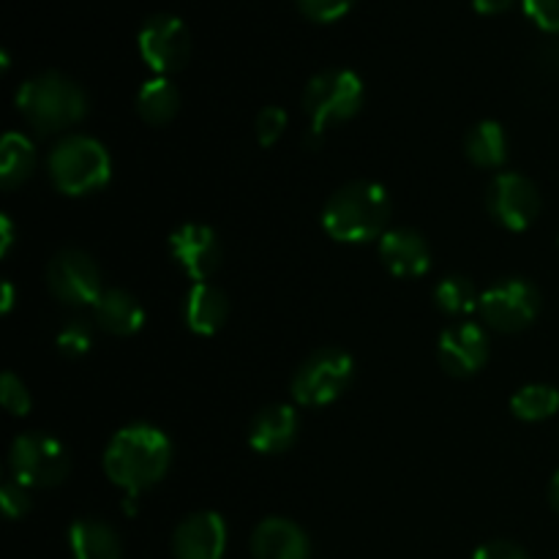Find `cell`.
Listing matches in <instances>:
<instances>
[{"instance_id":"obj_19","label":"cell","mask_w":559,"mask_h":559,"mask_svg":"<svg viewBox=\"0 0 559 559\" xmlns=\"http://www.w3.org/2000/svg\"><path fill=\"white\" fill-rule=\"evenodd\" d=\"M93 317H96V325L102 331L120 338L134 336L145 325V309L126 289H104V295L93 306Z\"/></svg>"},{"instance_id":"obj_14","label":"cell","mask_w":559,"mask_h":559,"mask_svg":"<svg viewBox=\"0 0 559 559\" xmlns=\"http://www.w3.org/2000/svg\"><path fill=\"white\" fill-rule=\"evenodd\" d=\"M224 551H227V524L218 513L197 511L175 527V559H224Z\"/></svg>"},{"instance_id":"obj_30","label":"cell","mask_w":559,"mask_h":559,"mask_svg":"<svg viewBox=\"0 0 559 559\" xmlns=\"http://www.w3.org/2000/svg\"><path fill=\"white\" fill-rule=\"evenodd\" d=\"M0 508H3V516L9 522L25 516L31 511V489L22 486L20 480L9 478L3 486H0Z\"/></svg>"},{"instance_id":"obj_16","label":"cell","mask_w":559,"mask_h":559,"mask_svg":"<svg viewBox=\"0 0 559 559\" xmlns=\"http://www.w3.org/2000/svg\"><path fill=\"white\" fill-rule=\"evenodd\" d=\"M251 557L254 559H309V535L295 522L282 516H271L260 522L251 533Z\"/></svg>"},{"instance_id":"obj_27","label":"cell","mask_w":559,"mask_h":559,"mask_svg":"<svg viewBox=\"0 0 559 559\" xmlns=\"http://www.w3.org/2000/svg\"><path fill=\"white\" fill-rule=\"evenodd\" d=\"M295 3H298V11L306 20L328 25V22H336L344 14H349L355 0H295Z\"/></svg>"},{"instance_id":"obj_32","label":"cell","mask_w":559,"mask_h":559,"mask_svg":"<svg viewBox=\"0 0 559 559\" xmlns=\"http://www.w3.org/2000/svg\"><path fill=\"white\" fill-rule=\"evenodd\" d=\"M473 559H530V555L511 540H491V544L480 546Z\"/></svg>"},{"instance_id":"obj_5","label":"cell","mask_w":559,"mask_h":559,"mask_svg":"<svg viewBox=\"0 0 559 559\" xmlns=\"http://www.w3.org/2000/svg\"><path fill=\"white\" fill-rule=\"evenodd\" d=\"M364 82L349 69H328L309 80L304 93V109L311 120V131L322 134L331 126L355 118L364 107Z\"/></svg>"},{"instance_id":"obj_24","label":"cell","mask_w":559,"mask_h":559,"mask_svg":"<svg viewBox=\"0 0 559 559\" xmlns=\"http://www.w3.org/2000/svg\"><path fill=\"white\" fill-rule=\"evenodd\" d=\"M511 413L524 424H540V420L559 413V391L546 382L519 388L511 399Z\"/></svg>"},{"instance_id":"obj_35","label":"cell","mask_w":559,"mask_h":559,"mask_svg":"<svg viewBox=\"0 0 559 559\" xmlns=\"http://www.w3.org/2000/svg\"><path fill=\"white\" fill-rule=\"evenodd\" d=\"M3 300H0V304H3V314H9L11 311V306H14V284L11 282H3Z\"/></svg>"},{"instance_id":"obj_28","label":"cell","mask_w":559,"mask_h":559,"mask_svg":"<svg viewBox=\"0 0 559 559\" xmlns=\"http://www.w3.org/2000/svg\"><path fill=\"white\" fill-rule=\"evenodd\" d=\"M284 129H287V112H284L282 107H265L260 115H257L254 134L262 147L276 145V142L282 140Z\"/></svg>"},{"instance_id":"obj_21","label":"cell","mask_w":559,"mask_h":559,"mask_svg":"<svg viewBox=\"0 0 559 559\" xmlns=\"http://www.w3.org/2000/svg\"><path fill=\"white\" fill-rule=\"evenodd\" d=\"M464 151L475 167L497 169L506 164L508 158V136L497 120H480L469 129L467 140H464Z\"/></svg>"},{"instance_id":"obj_3","label":"cell","mask_w":559,"mask_h":559,"mask_svg":"<svg viewBox=\"0 0 559 559\" xmlns=\"http://www.w3.org/2000/svg\"><path fill=\"white\" fill-rule=\"evenodd\" d=\"M14 102L38 134H58L87 115L85 91L58 71H44L22 82Z\"/></svg>"},{"instance_id":"obj_11","label":"cell","mask_w":559,"mask_h":559,"mask_svg":"<svg viewBox=\"0 0 559 559\" xmlns=\"http://www.w3.org/2000/svg\"><path fill=\"white\" fill-rule=\"evenodd\" d=\"M486 207L500 227L524 233L540 216V191L519 173H500L486 189Z\"/></svg>"},{"instance_id":"obj_36","label":"cell","mask_w":559,"mask_h":559,"mask_svg":"<svg viewBox=\"0 0 559 559\" xmlns=\"http://www.w3.org/2000/svg\"><path fill=\"white\" fill-rule=\"evenodd\" d=\"M549 506L555 508V513H559V469H557L555 478H551V484H549Z\"/></svg>"},{"instance_id":"obj_31","label":"cell","mask_w":559,"mask_h":559,"mask_svg":"<svg viewBox=\"0 0 559 559\" xmlns=\"http://www.w3.org/2000/svg\"><path fill=\"white\" fill-rule=\"evenodd\" d=\"M524 14L546 33H559V0H522Z\"/></svg>"},{"instance_id":"obj_25","label":"cell","mask_w":559,"mask_h":559,"mask_svg":"<svg viewBox=\"0 0 559 559\" xmlns=\"http://www.w3.org/2000/svg\"><path fill=\"white\" fill-rule=\"evenodd\" d=\"M435 304L442 314L448 317H467L478 311L480 293L469 278L464 276H448L437 284Z\"/></svg>"},{"instance_id":"obj_12","label":"cell","mask_w":559,"mask_h":559,"mask_svg":"<svg viewBox=\"0 0 559 559\" xmlns=\"http://www.w3.org/2000/svg\"><path fill=\"white\" fill-rule=\"evenodd\" d=\"M169 254L194 284L207 282L222 265V243L207 224H183L169 235Z\"/></svg>"},{"instance_id":"obj_6","label":"cell","mask_w":559,"mask_h":559,"mask_svg":"<svg viewBox=\"0 0 559 559\" xmlns=\"http://www.w3.org/2000/svg\"><path fill=\"white\" fill-rule=\"evenodd\" d=\"M355 364L344 349L322 347L311 353L289 382L293 402L300 407H325L336 402L353 382Z\"/></svg>"},{"instance_id":"obj_22","label":"cell","mask_w":559,"mask_h":559,"mask_svg":"<svg viewBox=\"0 0 559 559\" xmlns=\"http://www.w3.org/2000/svg\"><path fill=\"white\" fill-rule=\"evenodd\" d=\"M180 93L169 76H153L136 93V112L145 123L164 126L178 115Z\"/></svg>"},{"instance_id":"obj_7","label":"cell","mask_w":559,"mask_h":559,"mask_svg":"<svg viewBox=\"0 0 559 559\" xmlns=\"http://www.w3.org/2000/svg\"><path fill=\"white\" fill-rule=\"evenodd\" d=\"M69 451L55 437L31 431L11 442L9 469L11 478L20 480L27 489H52L60 486L69 475Z\"/></svg>"},{"instance_id":"obj_23","label":"cell","mask_w":559,"mask_h":559,"mask_svg":"<svg viewBox=\"0 0 559 559\" xmlns=\"http://www.w3.org/2000/svg\"><path fill=\"white\" fill-rule=\"evenodd\" d=\"M36 169V147L20 131H9L0 140V186L3 189H16L25 183Z\"/></svg>"},{"instance_id":"obj_18","label":"cell","mask_w":559,"mask_h":559,"mask_svg":"<svg viewBox=\"0 0 559 559\" xmlns=\"http://www.w3.org/2000/svg\"><path fill=\"white\" fill-rule=\"evenodd\" d=\"M227 317L229 300L224 289H218L211 282L191 284L183 306V320L191 333H197V336H216L227 325Z\"/></svg>"},{"instance_id":"obj_34","label":"cell","mask_w":559,"mask_h":559,"mask_svg":"<svg viewBox=\"0 0 559 559\" xmlns=\"http://www.w3.org/2000/svg\"><path fill=\"white\" fill-rule=\"evenodd\" d=\"M11 246H14V222L9 216H0V254H9Z\"/></svg>"},{"instance_id":"obj_10","label":"cell","mask_w":559,"mask_h":559,"mask_svg":"<svg viewBox=\"0 0 559 559\" xmlns=\"http://www.w3.org/2000/svg\"><path fill=\"white\" fill-rule=\"evenodd\" d=\"M47 287L60 304L96 306L104 295L102 271L91 254L80 249H63L49 260Z\"/></svg>"},{"instance_id":"obj_13","label":"cell","mask_w":559,"mask_h":559,"mask_svg":"<svg viewBox=\"0 0 559 559\" xmlns=\"http://www.w3.org/2000/svg\"><path fill=\"white\" fill-rule=\"evenodd\" d=\"M437 355L451 377H473L489 360V336L475 322H456L442 331Z\"/></svg>"},{"instance_id":"obj_17","label":"cell","mask_w":559,"mask_h":559,"mask_svg":"<svg viewBox=\"0 0 559 559\" xmlns=\"http://www.w3.org/2000/svg\"><path fill=\"white\" fill-rule=\"evenodd\" d=\"M300 420L295 407L289 404H271V407L260 409L249 426V445L251 451L262 453V456H276L293 448L295 437H298Z\"/></svg>"},{"instance_id":"obj_15","label":"cell","mask_w":559,"mask_h":559,"mask_svg":"<svg viewBox=\"0 0 559 559\" xmlns=\"http://www.w3.org/2000/svg\"><path fill=\"white\" fill-rule=\"evenodd\" d=\"M377 254H380L385 271L399 278L426 276L431 267L429 243H426L424 235L407 227L388 229L380 238V243H377Z\"/></svg>"},{"instance_id":"obj_20","label":"cell","mask_w":559,"mask_h":559,"mask_svg":"<svg viewBox=\"0 0 559 559\" xmlns=\"http://www.w3.org/2000/svg\"><path fill=\"white\" fill-rule=\"evenodd\" d=\"M74 559H123V540L98 519H76L69 530Z\"/></svg>"},{"instance_id":"obj_8","label":"cell","mask_w":559,"mask_h":559,"mask_svg":"<svg viewBox=\"0 0 559 559\" xmlns=\"http://www.w3.org/2000/svg\"><path fill=\"white\" fill-rule=\"evenodd\" d=\"M142 60L156 76H169L183 69L191 58V33L175 14H153L136 36Z\"/></svg>"},{"instance_id":"obj_29","label":"cell","mask_w":559,"mask_h":559,"mask_svg":"<svg viewBox=\"0 0 559 559\" xmlns=\"http://www.w3.org/2000/svg\"><path fill=\"white\" fill-rule=\"evenodd\" d=\"M55 344H58V353L66 355V358H82V355L91 353L93 336L85 328V322H69V325L58 333Z\"/></svg>"},{"instance_id":"obj_33","label":"cell","mask_w":559,"mask_h":559,"mask_svg":"<svg viewBox=\"0 0 559 559\" xmlns=\"http://www.w3.org/2000/svg\"><path fill=\"white\" fill-rule=\"evenodd\" d=\"M513 3H516V0H473V9L478 11V14L495 16V14H502V11L511 9Z\"/></svg>"},{"instance_id":"obj_4","label":"cell","mask_w":559,"mask_h":559,"mask_svg":"<svg viewBox=\"0 0 559 559\" xmlns=\"http://www.w3.org/2000/svg\"><path fill=\"white\" fill-rule=\"evenodd\" d=\"M47 169L60 194L85 197L109 183L112 158H109L107 147L93 136L71 134L52 147Z\"/></svg>"},{"instance_id":"obj_26","label":"cell","mask_w":559,"mask_h":559,"mask_svg":"<svg viewBox=\"0 0 559 559\" xmlns=\"http://www.w3.org/2000/svg\"><path fill=\"white\" fill-rule=\"evenodd\" d=\"M0 404L5 407V413H11L14 418H25L31 413V391L25 388V382L14 374V371H3L0 377Z\"/></svg>"},{"instance_id":"obj_9","label":"cell","mask_w":559,"mask_h":559,"mask_svg":"<svg viewBox=\"0 0 559 559\" xmlns=\"http://www.w3.org/2000/svg\"><path fill=\"white\" fill-rule=\"evenodd\" d=\"M480 317L500 333H519L540 314V293L524 278H506L480 293Z\"/></svg>"},{"instance_id":"obj_1","label":"cell","mask_w":559,"mask_h":559,"mask_svg":"<svg viewBox=\"0 0 559 559\" xmlns=\"http://www.w3.org/2000/svg\"><path fill=\"white\" fill-rule=\"evenodd\" d=\"M173 445L162 429L151 424H131L109 440L104 451V473L126 497H140L167 475Z\"/></svg>"},{"instance_id":"obj_2","label":"cell","mask_w":559,"mask_h":559,"mask_svg":"<svg viewBox=\"0 0 559 559\" xmlns=\"http://www.w3.org/2000/svg\"><path fill=\"white\" fill-rule=\"evenodd\" d=\"M391 197L374 180H353L328 200L322 229L338 243H369L388 233Z\"/></svg>"}]
</instances>
